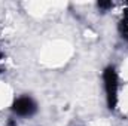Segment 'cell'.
<instances>
[{
  "label": "cell",
  "mask_w": 128,
  "mask_h": 126,
  "mask_svg": "<svg viewBox=\"0 0 128 126\" xmlns=\"http://www.w3.org/2000/svg\"><path fill=\"white\" fill-rule=\"evenodd\" d=\"M101 79H103L107 108L110 111H115L118 105V94H119V77H118L116 68L113 65H107L103 70Z\"/></svg>",
  "instance_id": "1"
},
{
  "label": "cell",
  "mask_w": 128,
  "mask_h": 126,
  "mask_svg": "<svg viewBox=\"0 0 128 126\" xmlns=\"http://www.w3.org/2000/svg\"><path fill=\"white\" fill-rule=\"evenodd\" d=\"M10 110L14 111L15 116L18 117H32L33 114L37 111V104L28 95H21L14 99Z\"/></svg>",
  "instance_id": "2"
},
{
  "label": "cell",
  "mask_w": 128,
  "mask_h": 126,
  "mask_svg": "<svg viewBox=\"0 0 128 126\" xmlns=\"http://www.w3.org/2000/svg\"><path fill=\"white\" fill-rule=\"evenodd\" d=\"M97 6H98L100 9L106 10V9H110V7H113V3H112V1H98V3H97Z\"/></svg>",
  "instance_id": "3"
},
{
  "label": "cell",
  "mask_w": 128,
  "mask_h": 126,
  "mask_svg": "<svg viewBox=\"0 0 128 126\" xmlns=\"http://www.w3.org/2000/svg\"><path fill=\"white\" fill-rule=\"evenodd\" d=\"M2 61H3V52L0 49V73H2Z\"/></svg>",
  "instance_id": "4"
}]
</instances>
